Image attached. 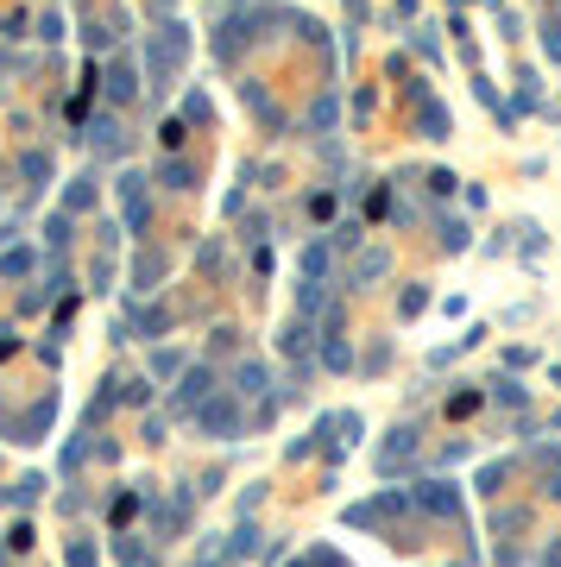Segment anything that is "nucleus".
Here are the masks:
<instances>
[{"label":"nucleus","instance_id":"10","mask_svg":"<svg viewBox=\"0 0 561 567\" xmlns=\"http://www.w3.org/2000/svg\"><path fill=\"white\" fill-rule=\"evenodd\" d=\"M164 183H177V189H183V183H189V164H183V158H164Z\"/></svg>","mask_w":561,"mask_h":567},{"label":"nucleus","instance_id":"13","mask_svg":"<svg viewBox=\"0 0 561 567\" xmlns=\"http://www.w3.org/2000/svg\"><path fill=\"white\" fill-rule=\"evenodd\" d=\"M542 38H549V57H555V63H561V26H549V32H542Z\"/></svg>","mask_w":561,"mask_h":567},{"label":"nucleus","instance_id":"7","mask_svg":"<svg viewBox=\"0 0 561 567\" xmlns=\"http://www.w3.org/2000/svg\"><path fill=\"white\" fill-rule=\"evenodd\" d=\"M285 353H291V360H297V353H309V328H303V322L285 328Z\"/></svg>","mask_w":561,"mask_h":567},{"label":"nucleus","instance_id":"5","mask_svg":"<svg viewBox=\"0 0 561 567\" xmlns=\"http://www.w3.org/2000/svg\"><path fill=\"white\" fill-rule=\"evenodd\" d=\"M322 360H328V366L341 372V366H354V347H347V340H334V334H328V347H322Z\"/></svg>","mask_w":561,"mask_h":567},{"label":"nucleus","instance_id":"8","mask_svg":"<svg viewBox=\"0 0 561 567\" xmlns=\"http://www.w3.org/2000/svg\"><path fill=\"white\" fill-rule=\"evenodd\" d=\"M89 183H95V177H76V189H69V196H63V202H69V208H76V215H83V208H89V202H95V189H89Z\"/></svg>","mask_w":561,"mask_h":567},{"label":"nucleus","instance_id":"6","mask_svg":"<svg viewBox=\"0 0 561 567\" xmlns=\"http://www.w3.org/2000/svg\"><path fill=\"white\" fill-rule=\"evenodd\" d=\"M423 505H429V511H442V517H454V491H442V485H423Z\"/></svg>","mask_w":561,"mask_h":567},{"label":"nucleus","instance_id":"3","mask_svg":"<svg viewBox=\"0 0 561 567\" xmlns=\"http://www.w3.org/2000/svg\"><path fill=\"white\" fill-rule=\"evenodd\" d=\"M126 95H132V69L114 63V69H108V101H126Z\"/></svg>","mask_w":561,"mask_h":567},{"label":"nucleus","instance_id":"2","mask_svg":"<svg viewBox=\"0 0 561 567\" xmlns=\"http://www.w3.org/2000/svg\"><path fill=\"white\" fill-rule=\"evenodd\" d=\"M416 126H423V139H448V114L429 95H416Z\"/></svg>","mask_w":561,"mask_h":567},{"label":"nucleus","instance_id":"12","mask_svg":"<svg viewBox=\"0 0 561 567\" xmlns=\"http://www.w3.org/2000/svg\"><path fill=\"white\" fill-rule=\"evenodd\" d=\"M240 391H265V366H240Z\"/></svg>","mask_w":561,"mask_h":567},{"label":"nucleus","instance_id":"4","mask_svg":"<svg viewBox=\"0 0 561 567\" xmlns=\"http://www.w3.org/2000/svg\"><path fill=\"white\" fill-rule=\"evenodd\" d=\"M196 397H208V372H202V366H196V372L183 379V391H177V403H189V410H196Z\"/></svg>","mask_w":561,"mask_h":567},{"label":"nucleus","instance_id":"11","mask_svg":"<svg viewBox=\"0 0 561 567\" xmlns=\"http://www.w3.org/2000/svg\"><path fill=\"white\" fill-rule=\"evenodd\" d=\"M303 271H309V277H322V271H328V252H322V246H309V252H303Z\"/></svg>","mask_w":561,"mask_h":567},{"label":"nucleus","instance_id":"9","mask_svg":"<svg viewBox=\"0 0 561 567\" xmlns=\"http://www.w3.org/2000/svg\"><path fill=\"white\" fill-rule=\"evenodd\" d=\"M0 271H7V277H26V271H32V252H7V259H0Z\"/></svg>","mask_w":561,"mask_h":567},{"label":"nucleus","instance_id":"1","mask_svg":"<svg viewBox=\"0 0 561 567\" xmlns=\"http://www.w3.org/2000/svg\"><path fill=\"white\" fill-rule=\"evenodd\" d=\"M196 429H208V435H228V429H234V403H228V397L202 403V410H196Z\"/></svg>","mask_w":561,"mask_h":567},{"label":"nucleus","instance_id":"14","mask_svg":"<svg viewBox=\"0 0 561 567\" xmlns=\"http://www.w3.org/2000/svg\"><path fill=\"white\" fill-rule=\"evenodd\" d=\"M542 567H561V548H555V555H549V561H542Z\"/></svg>","mask_w":561,"mask_h":567}]
</instances>
